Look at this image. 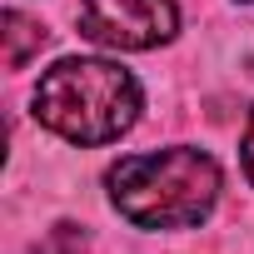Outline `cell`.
<instances>
[{"instance_id":"1","label":"cell","mask_w":254,"mask_h":254,"mask_svg":"<svg viewBox=\"0 0 254 254\" xmlns=\"http://www.w3.org/2000/svg\"><path fill=\"white\" fill-rule=\"evenodd\" d=\"M115 209L140 229H190L219 199V165L204 150L175 145L160 155H125L105 175Z\"/></svg>"},{"instance_id":"2","label":"cell","mask_w":254,"mask_h":254,"mask_svg":"<svg viewBox=\"0 0 254 254\" xmlns=\"http://www.w3.org/2000/svg\"><path fill=\"white\" fill-rule=\"evenodd\" d=\"M35 120L70 145H110L140 120V85L115 60H60L35 85Z\"/></svg>"},{"instance_id":"3","label":"cell","mask_w":254,"mask_h":254,"mask_svg":"<svg viewBox=\"0 0 254 254\" xmlns=\"http://www.w3.org/2000/svg\"><path fill=\"white\" fill-rule=\"evenodd\" d=\"M175 30V0H80V35L110 50H155Z\"/></svg>"},{"instance_id":"4","label":"cell","mask_w":254,"mask_h":254,"mask_svg":"<svg viewBox=\"0 0 254 254\" xmlns=\"http://www.w3.org/2000/svg\"><path fill=\"white\" fill-rule=\"evenodd\" d=\"M45 40H50V35H45V25L25 20L20 10H5V65H10V70H20V65H25Z\"/></svg>"},{"instance_id":"5","label":"cell","mask_w":254,"mask_h":254,"mask_svg":"<svg viewBox=\"0 0 254 254\" xmlns=\"http://www.w3.org/2000/svg\"><path fill=\"white\" fill-rule=\"evenodd\" d=\"M35 254H90V239H85V229H75V224H55V229L35 244Z\"/></svg>"},{"instance_id":"6","label":"cell","mask_w":254,"mask_h":254,"mask_svg":"<svg viewBox=\"0 0 254 254\" xmlns=\"http://www.w3.org/2000/svg\"><path fill=\"white\" fill-rule=\"evenodd\" d=\"M239 150H244V175L254 180V115H249V125H244V145H239Z\"/></svg>"}]
</instances>
